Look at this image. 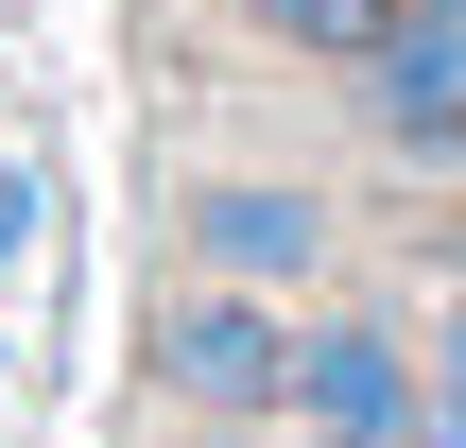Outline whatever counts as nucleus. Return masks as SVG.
<instances>
[{"label": "nucleus", "mask_w": 466, "mask_h": 448, "mask_svg": "<svg viewBox=\"0 0 466 448\" xmlns=\"http://www.w3.org/2000/svg\"><path fill=\"white\" fill-rule=\"evenodd\" d=\"M156 397H173V414H208V432L294 414V311H277V294H242V276H190V294L156 311Z\"/></svg>", "instance_id": "1"}, {"label": "nucleus", "mask_w": 466, "mask_h": 448, "mask_svg": "<svg viewBox=\"0 0 466 448\" xmlns=\"http://www.w3.org/2000/svg\"><path fill=\"white\" fill-rule=\"evenodd\" d=\"M173 242H190V276H242V294H311V276L346 259L329 190H294V173H190Z\"/></svg>", "instance_id": "2"}, {"label": "nucleus", "mask_w": 466, "mask_h": 448, "mask_svg": "<svg viewBox=\"0 0 466 448\" xmlns=\"http://www.w3.org/2000/svg\"><path fill=\"white\" fill-rule=\"evenodd\" d=\"M415 414H432V363L380 311L294 328V448H415Z\"/></svg>", "instance_id": "3"}, {"label": "nucleus", "mask_w": 466, "mask_h": 448, "mask_svg": "<svg viewBox=\"0 0 466 448\" xmlns=\"http://www.w3.org/2000/svg\"><path fill=\"white\" fill-rule=\"evenodd\" d=\"M346 86H363L380 155H415V173H466V0H398V35H380Z\"/></svg>", "instance_id": "4"}, {"label": "nucleus", "mask_w": 466, "mask_h": 448, "mask_svg": "<svg viewBox=\"0 0 466 448\" xmlns=\"http://www.w3.org/2000/svg\"><path fill=\"white\" fill-rule=\"evenodd\" d=\"M242 17H259L294 69H363V52L398 35V0H242Z\"/></svg>", "instance_id": "5"}, {"label": "nucleus", "mask_w": 466, "mask_h": 448, "mask_svg": "<svg viewBox=\"0 0 466 448\" xmlns=\"http://www.w3.org/2000/svg\"><path fill=\"white\" fill-rule=\"evenodd\" d=\"M415 363H432V414H415V448H466V311L415 345Z\"/></svg>", "instance_id": "6"}, {"label": "nucleus", "mask_w": 466, "mask_h": 448, "mask_svg": "<svg viewBox=\"0 0 466 448\" xmlns=\"http://www.w3.org/2000/svg\"><path fill=\"white\" fill-rule=\"evenodd\" d=\"M138 448H208V432H138Z\"/></svg>", "instance_id": "7"}, {"label": "nucleus", "mask_w": 466, "mask_h": 448, "mask_svg": "<svg viewBox=\"0 0 466 448\" xmlns=\"http://www.w3.org/2000/svg\"><path fill=\"white\" fill-rule=\"evenodd\" d=\"M450 259H466V242H450Z\"/></svg>", "instance_id": "8"}]
</instances>
